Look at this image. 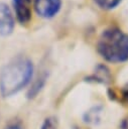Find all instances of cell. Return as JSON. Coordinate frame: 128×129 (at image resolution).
I'll return each mask as SVG.
<instances>
[{"mask_svg":"<svg viewBox=\"0 0 128 129\" xmlns=\"http://www.w3.org/2000/svg\"><path fill=\"white\" fill-rule=\"evenodd\" d=\"M46 75H41L39 78H37L36 80H35V82L32 84V86H31V88L29 89V91H28V93H27V96H28V98H34L40 91H41V89L43 88V86H44V84H45V81H46Z\"/></svg>","mask_w":128,"mask_h":129,"instance_id":"52a82bcc","label":"cell"},{"mask_svg":"<svg viewBox=\"0 0 128 129\" xmlns=\"http://www.w3.org/2000/svg\"><path fill=\"white\" fill-rule=\"evenodd\" d=\"M33 63L26 56H17L6 63L0 72V94L11 97L31 81Z\"/></svg>","mask_w":128,"mask_h":129,"instance_id":"6da1fadb","label":"cell"},{"mask_svg":"<svg viewBox=\"0 0 128 129\" xmlns=\"http://www.w3.org/2000/svg\"><path fill=\"white\" fill-rule=\"evenodd\" d=\"M60 7V0H34V9L43 18H52L58 13Z\"/></svg>","mask_w":128,"mask_h":129,"instance_id":"3957f363","label":"cell"},{"mask_svg":"<svg viewBox=\"0 0 128 129\" xmlns=\"http://www.w3.org/2000/svg\"><path fill=\"white\" fill-rule=\"evenodd\" d=\"M92 80L95 82H99L102 84H106L110 81V73L109 70L105 66H99L96 70V72L91 77Z\"/></svg>","mask_w":128,"mask_h":129,"instance_id":"8992f818","label":"cell"},{"mask_svg":"<svg viewBox=\"0 0 128 129\" xmlns=\"http://www.w3.org/2000/svg\"><path fill=\"white\" fill-rule=\"evenodd\" d=\"M15 21L7 4L0 3V35L8 36L14 29Z\"/></svg>","mask_w":128,"mask_h":129,"instance_id":"277c9868","label":"cell"},{"mask_svg":"<svg viewBox=\"0 0 128 129\" xmlns=\"http://www.w3.org/2000/svg\"><path fill=\"white\" fill-rule=\"evenodd\" d=\"M40 129H57L56 128V121L52 117H47L44 119Z\"/></svg>","mask_w":128,"mask_h":129,"instance_id":"9c48e42d","label":"cell"},{"mask_svg":"<svg viewBox=\"0 0 128 129\" xmlns=\"http://www.w3.org/2000/svg\"><path fill=\"white\" fill-rule=\"evenodd\" d=\"M100 8L105 10H111L118 6L122 0H93Z\"/></svg>","mask_w":128,"mask_h":129,"instance_id":"ba28073f","label":"cell"},{"mask_svg":"<svg viewBox=\"0 0 128 129\" xmlns=\"http://www.w3.org/2000/svg\"><path fill=\"white\" fill-rule=\"evenodd\" d=\"M97 50L104 59L110 62L128 60V34L117 27L105 29L99 37Z\"/></svg>","mask_w":128,"mask_h":129,"instance_id":"7a4b0ae2","label":"cell"},{"mask_svg":"<svg viewBox=\"0 0 128 129\" xmlns=\"http://www.w3.org/2000/svg\"><path fill=\"white\" fill-rule=\"evenodd\" d=\"M122 97L128 102V86L125 87V88L122 90Z\"/></svg>","mask_w":128,"mask_h":129,"instance_id":"30bf717a","label":"cell"},{"mask_svg":"<svg viewBox=\"0 0 128 129\" xmlns=\"http://www.w3.org/2000/svg\"><path fill=\"white\" fill-rule=\"evenodd\" d=\"M6 129H22V127L19 125H11V126H8Z\"/></svg>","mask_w":128,"mask_h":129,"instance_id":"8fae6325","label":"cell"},{"mask_svg":"<svg viewBox=\"0 0 128 129\" xmlns=\"http://www.w3.org/2000/svg\"><path fill=\"white\" fill-rule=\"evenodd\" d=\"M14 12L21 24L28 23L31 19V0H13Z\"/></svg>","mask_w":128,"mask_h":129,"instance_id":"5b68a950","label":"cell"}]
</instances>
